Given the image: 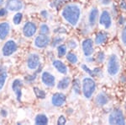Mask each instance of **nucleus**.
I'll return each instance as SVG.
<instances>
[{
	"mask_svg": "<svg viewBox=\"0 0 126 125\" xmlns=\"http://www.w3.org/2000/svg\"><path fill=\"white\" fill-rule=\"evenodd\" d=\"M40 34H43V35H47V33L49 32V27L46 25H40Z\"/></svg>",
	"mask_w": 126,
	"mask_h": 125,
	"instance_id": "obj_28",
	"label": "nucleus"
},
{
	"mask_svg": "<svg viewBox=\"0 0 126 125\" xmlns=\"http://www.w3.org/2000/svg\"><path fill=\"white\" fill-rule=\"evenodd\" d=\"M6 7L10 11H19L23 8V3L20 0H8Z\"/></svg>",
	"mask_w": 126,
	"mask_h": 125,
	"instance_id": "obj_10",
	"label": "nucleus"
},
{
	"mask_svg": "<svg viewBox=\"0 0 126 125\" xmlns=\"http://www.w3.org/2000/svg\"><path fill=\"white\" fill-rule=\"evenodd\" d=\"M120 8L124 11H126V2L125 1H122L120 3Z\"/></svg>",
	"mask_w": 126,
	"mask_h": 125,
	"instance_id": "obj_34",
	"label": "nucleus"
},
{
	"mask_svg": "<svg viewBox=\"0 0 126 125\" xmlns=\"http://www.w3.org/2000/svg\"><path fill=\"white\" fill-rule=\"evenodd\" d=\"M62 16L68 24L76 26L78 24L81 17V9L76 3L67 4L62 9Z\"/></svg>",
	"mask_w": 126,
	"mask_h": 125,
	"instance_id": "obj_1",
	"label": "nucleus"
},
{
	"mask_svg": "<svg viewBox=\"0 0 126 125\" xmlns=\"http://www.w3.org/2000/svg\"><path fill=\"white\" fill-rule=\"evenodd\" d=\"M41 79L43 83L49 87H52L55 85V77L49 72H44L41 75Z\"/></svg>",
	"mask_w": 126,
	"mask_h": 125,
	"instance_id": "obj_14",
	"label": "nucleus"
},
{
	"mask_svg": "<svg viewBox=\"0 0 126 125\" xmlns=\"http://www.w3.org/2000/svg\"><path fill=\"white\" fill-rule=\"evenodd\" d=\"M3 0H0V6L3 4Z\"/></svg>",
	"mask_w": 126,
	"mask_h": 125,
	"instance_id": "obj_39",
	"label": "nucleus"
},
{
	"mask_svg": "<svg viewBox=\"0 0 126 125\" xmlns=\"http://www.w3.org/2000/svg\"><path fill=\"white\" fill-rule=\"evenodd\" d=\"M109 124H125V119L122 110L116 108L109 113L108 118Z\"/></svg>",
	"mask_w": 126,
	"mask_h": 125,
	"instance_id": "obj_4",
	"label": "nucleus"
},
{
	"mask_svg": "<svg viewBox=\"0 0 126 125\" xmlns=\"http://www.w3.org/2000/svg\"><path fill=\"white\" fill-rule=\"evenodd\" d=\"M69 45L71 46V48H75L77 47V44L75 42H73V41H72V42H70V43H69Z\"/></svg>",
	"mask_w": 126,
	"mask_h": 125,
	"instance_id": "obj_38",
	"label": "nucleus"
},
{
	"mask_svg": "<svg viewBox=\"0 0 126 125\" xmlns=\"http://www.w3.org/2000/svg\"><path fill=\"white\" fill-rule=\"evenodd\" d=\"M98 23L100 26H102L105 30L111 29L113 26V18L109 10H103L98 17Z\"/></svg>",
	"mask_w": 126,
	"mask_h": 125,
	"instance_id": "obj_5",
	"label": "nucleus"
},
{
	"mask_svg": "<svg viewBox=\"0 0 126 125\" xmlns=\"http://www.w3.org/2000/svg\"><path fill=\"white\" fill-rule=\"evenodd\" d=\"M121 70V61L116 53H112L109 57L106 64V72L109 76L114 78L119 75Z\"/></svg>",
	"mask_w": 126,
	"mask_h": 125,
	"instance_id": "obj_2",
	"label": "nucleus"
},
{
	"mask_svg": "<svg viewBox=\"0 0 126 125\" xmlns=\"http://www.w3.org/2000/svg\"><path fill=\"white\" fill-rule=\"evenodd\" d=\"M24 35L26 37H30V36H34V34L36 32V26L35 25L31 23V22H28L24 25L23 28Z\"/></svg>",
	"mask_w": 126,
	"mask_h": 125,
	"instance_id": "obj_11",
	"label": "nucleus"
},
{
	"mask_svg": "<svg viewBox=\"0 0 126 125\" xmlns=\"http://www.w3.org/2000/svg\"><path fill=\"white\" fill-rule=\"evenodd\" d=\"M69 84H70V79L68 77H65L62 80L59 81L57 88L59 90H66L69 86Z\"/></svg>",
	"mask_w": 126,
	"mask_h": 125,
	"instance_id": "obj_21",
	"label": "nucleus"
},
{
	"mask_svg": "<svg viewBox=\"0 0 126 125\" xmlns=\"http://www.w3.org/2000/svg\"><path fill=\"white\" fill-rule=\"evenodd\" d=\"M62 41H63L62 38H61V37H56V38H55V40L53 41V44H52V45H53V46L55 47L56 44L61 43V42H62Z\"/></svg>",
	"mask_w": 126,
	"mask_h": 125,
	"instance_id": "obj_31",
	"label": "nucleus"
},
{
	"mask_svg": "<svg viewBox=\"0 0 126 125\" xmlns=\"http://www.w3.org/2000/svg\"><path fill=\"white\" fill-rule=\"evenodd\" d=\"M82 69L85 70V72H87V73H88L89 75H93V73H92V71L90 70V69H88L87 66H85V65H82Z\"/></svg>",
	"mask_w": 126,
	"mask_h": 125,
	"instance_id": "obj_35",
	"label": "nucleus"
},
{
	"mask_svg": "<svg viewBox=\"0 0 126 125\" xmlns=\"http://www.w3.org/2000/svg\"><path fill=\"white\" fill-rule=\"evenodd\" d=\"M108 39V35L107 33L103 31L98 32L96 35V37H95V44L96 45H103L106 42Z\"/></svg>",
	"mask_w": 126,
	"mask_h": 125,
	"instance_id": "obj_19",
	"label": "nucleus"
},
{
	"mask_svg": "<svg viewBox=\"0 0 126 125\" xmlns=\"http://www.w3.org/2000/svg\"><path fill=\"white\" fill-rule=\"evenodd\" d=\"M21 88H22V81L20 79H15L12 84V89L15 92L17 100L20 101L21 100Z\"/></svg>",
	"mask_w": 126,
	"mask_h": 125,
	"instance_id": "obj_15",
	"label": "nucleus"
},
{
	"mask_svg": "<svg viewBox=\"0 0 126 125\" xmlns=\"http://www.w3.org/2000/svg\"><path fill=\"white\" fill-rule=\"evenodd\" d=\"M98 17H99L98 9H97L96 7L93 8V9L90 10L89 15H88V23L92 27L96 25L97 21L98 20Z\"/></svg>",
	"mask_w": 126,
	"mask_h": 125,
	"instance_id": "obj_12",
	"label": "nucleus"
},
{
	"mask_svg": "<svg viewBox=\"0 0 126 125\" xmlns=\"http://www.w3.org/2000/svg\"><path fill=\"white\" fill-rule=\"evenodd\" d=\"M104 54H103V52H100L98 54V57H97V60H98V62H103V59H104Z\"/></svg>",
	"mask_w": 126,
	"mask_h": 125,
	"instance_id": "obj_32",
	"label": "nucleus"
},
{
	"mask_svg": "<svg viewBox=\"0 0 126 125\" xmlns=\"http://www.w3.org/2000/svg\"><path fill=\"white\" fill-rule=\"evenodd\" d=\"M6 79H7V74L6 73H3L0 75V91L3 89V85L5 84Z\"/></svg>",
	"mask_w": 126,
	"mask_h": 125,
	"instance_id": "obj_26",
	"label": "nucleus"
},
{
	"mask_svg": "<svg viewBox=\"0 0 126 125\" xmlns=\"http://www.w3.org/2000/svg\"><path fill=\"white\" fill-rule=\"evenodd\" d=\"M83 53L86 57H90L94 52V45L91 39H85L82 43Z\"/></svg>",
	"mask_w": 126,
	"mask_h": 125,
	"instance_id": "obj_6",
	"label": "nucleus"
},
{
	"mask_svg": "<svg viewBox=\"0 0 126 125\" xmlns=\"http://www.w3.org/2000/svg\"><path fill=\"white\" fill-rule=\"evenodd\" d=\"M34 91L35 93V96H37L38 98H41V99H44L46 97V93L42 91V90H40L39 88L37 87H34Z\"/></svg>",
	"mask_w": 126,
	"mask_h": 125,
	"instance_id": "obj_24",
	"label": "nucleus"
},
{
	"mask_svg": "<svg viewBox=\"0 0 126 125\" xmlns=\"http://www.w3.org/2000/svg\"><path fill=\"white\" fill-rule=\"evenodd\" d=\"M66 118H65L64 116H61L60 118H58V121H57V124H60V125H63L66 124Z\"/></svg>",
	"mask_w": 126,
	"mask_h": 125,
	"instance_id": "obj_30",
	"label": "nucleus"
},
{
	"mask_svg": "<svg viewBox=\"0 0 126 125\" xmlns=\"http://www.w3.org/2000/svg\"><path fill=\"white\" fill-rule=\"evenodd\" d=\"M66 59L68 60V62H70L71 63H72V64L77 63H78V57H77L76 55H75L74 53H72V52L67 53V55H66Z\"/></svg>",
	"mask_w": 126,
	"mask_h": 125,
	"instance_id": "obj_23",
	"label": "nucleus"
},
{
	"mask_svg": "<svg viewBox=\"0 0 126 125\" xmlns=\"http://www.w3.org/2000/svg\"><path fill=\"white\" fill-rule=\"evenodd\" d=\"M73 88H74V91H76V93H79L80 91V84H79L78 79H76L73 82Z\"/></svg>",
	"mask_w": 126,
	"mask_h": 125,
	"instance_id": "obj_29",
	"label": "nucleus"
},
{
	"mask_svg": "<svg viewBox=\"0 0 126 125\" xmlns=\"http://www.w3.org/2000/svg\"><path fill=\"white\" fill-rule=\"evenodd\" d=\"M53 66L59 73L63 74V75H66V74H67V72H68L67 67H66L62 62H61L60 60L53 61Z\"/></svg>",
	"mask_w": 126,
	"mask_h": 125,
	"instance_id": "obj_17",
	"label": "nucleus"
},
{
	"mask_svg": "<svg viewBox=\"0 0 126 125\" xmlns=\"http://www.w3.org/2000/svg\"><path fill=\"white\" fill-rule=\"evenodd\" d=\"M7 14V11L4 9H0V16H4Z\"/></svg>",
	"mask_w": 126,
	"mask_h": 125,
	"instance_id": "obj_37",
	"label": "nucleus"
},
{
	"mask_svg": "<svg viewBox=\"0 0 126 125\" xmlns=\"http://www.w3.org/2000/svg\"><path fill=\"white\" fill-rule=\"evenodd\" d=\"M100 2L103 5H109L112 3V0H100Z\"/></svg>",
	"mask_w": 126,
	"mask_h": 125,
	"instance_id": "obj_33",
	"label": "nucleus"
},
{
	"mask_svg": "<svg viewBox=\"0 0 126 125\" xmlns=\"http://www.w3.org/2000/svg\"><path fill=\"white\" fill-rule=\"evenodd\" d=\"M27 65L30 69H37L40 65V57L37 54H30L27 59Z\"/></svg>",
	"mask_w": 126,
	"mask_h": 125,
	"instance_id": "obj_9",
	"label": "nucleus"
},
{
	"mask_svg": "<svg viewBox=\"0 0 126 125\" xmlns=\"http://www.w3.org/2000/svg\"><path fill=\"white\" fill-rule=\"evenodd\" d=\"M119 40H120V42L122 46H123V48L126 49V24L125 25V26H124V28L122 29L120 32Z\"/></svg>",
	"mask_w": 126,
	"mask_h": 125,
	"instance_id": "obj_22",
	"label": "nucleus"
},
{
	"mask_svg": "<svg viewBox=\"0 0 126 125\" xmlns=\"http://www.w3.org/2000/svg\"><path fill=\"white\" fill-rule=\"evenodd\" d=\"M57 52L59 57H63L66 53V47L65 45H61V46L58 47Z\"/></svg>",
	"mask_w": 126,
	"mask_h": 125,
	"instance_id": "obj_25",
	"label": "nucleus"
},
{
	"mask_svg": "<svg viewBox=\"0 0 126 125\" xmlns=\"http://www.w3.org/2000/svg\"><path fill=\"white\" fill-rule=\"evenodd\" d=\"M95 101H96V104L97 106H103L108 103L109 98H108V96L104 92H99L96 96V98H95Z\"/></svg>",
	"mask_w": 126,
	"mask_h": 125,
	"instance_id": "obj_16",
	"label": "nucleus"
},
{
	"mask_svg": "<svg viewBox=\"0 0 126 125\" xmlns=\"http://www.w3.org/2000/svg\"><path fill=\"white\" fill-rule=\"evenodd\" d=\"M22 14H20V13H18V14H16V15H15V17H14V23H15V25H19L20 22H21V20H22Z\"/></svg>",
	"mask_w": 126,
	"mask_h": 125,
	"instance_id": "obj_27",
	"label": "nucleus"
},
{
	"mask_svg": "<svg viewBox=\"0 0 126 125\" xmlns=\"http://www.w3.org/2000/svg\"><path fill=\"white\" fill-rule=\"evenodd\" d=\"M66 101V96L62 93H56L52 96L51 102L55 106H61Z\"/></svg>",
	"mask_w": 126,
	"mask_h": 125,
	"instance_id": "obj_13",
	"label": "nucleus"
},
{
	"mask_svg": "<svg viewBox=\"0 0 126 125\" xmlns=\"http://www.w3.org/2000/svg\"><path fill=\"white\" fill-rule=\"evenodd\" d=\"M17 50V45L14 41H8L3 48V54L4 56H10Z\"/></svg>",
	"mask_w": 126,
	"mask_h": 125,
	"instance_id": "obj_7",
	"label": "nucleus"
},
{
	"mask_svg": "<svg viewBox=\"0 0 126 125\" xmlns=\"http://www.w3.org/2000/svg\"><path fill=\"white\" fill-rule=\"evenodd\" d=\"M48 124L47 117L44 114H39L35 118V124L37 125H45Z\"/></svg>",
	"mask_w": 126,
	"mask_h": 125,
	"instance_id": "obj_20",
	"label": "nucleus"
},
{
	"mask_svg": "<svg viewBox=\"0 0 126 125\" xmlns=\"http://www.w3.org/2000/svg\"><path fill=\"white\" fill-rule=\"evenodd\" d=\"M82 93L85 98L89 99L91 98L96 90V83L94 79L90 77H86L82 79Z\"/></svg>",
	"mask_w": 126,
	"mask_h": 125,
	"instance_id": "obj_3",
	"label": "nucleus"
},
{
	"mask_svg": "<svg viewBox=\"0 0 126 125\" xmlns=\"http://www.w3.org/2000/svg\"><path fill=\"white\" fill-rule=\"evenodd\" d=\"M49 42H50V38L47 35L41 34L36 37L35 41H34V45L39 48H43L47 46Z\"/></svg>",
	"mask_w": 126,
	"mask_h": 125,
	"instance_id": "obj_8",
	"label": "nucleus"
},
{
	"mask_svg": "<svg viewBox=\"0 0 126 125\" xmlns=\"http://www.w3.org/2000/svg\"><path fill=\"white\" fill-rule=\"evenodd\" d=\"M66 0H56V1L54 2V5L56 6H58L59 4H61V3H62L63 2H65Z\"/></svg>",
	"mask_w": 126,
	"mask_h": 125,
	"instance_id": "obj_36",
	"label": "nucleus"
},
{
	"mask_svg": "<svg viewBox=\"0 0 126 125\" xmlns=\"http://www.w3.org/2000/svg\"><path fill=\"white\" fill-rule=\"evenodd\" d=\"M9 30H10V26L9 23L3 22V23L0 24V39L1 40L5 39V37L9 34Z\"/></svg>",
	"mask_w": 126,
	"mask_h": 125,
	"instance_id": "obj_18",
	"label": "nucleus"
}]
</instances>
